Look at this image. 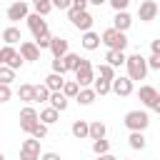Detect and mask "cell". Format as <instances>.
Here are the masks:
<instances>
[{"mask_svg": "<svg viewBox=\"0 0 160 160\" xmlns=\"http://www.w3.org/2000/svg\"><path fill=\"white\" fill-rule=\"evenodd\" d=\"M125 68H128V78L135 82V80H145L148 75V65H145V58L140 52H132L125 58Z\"/></svg>", "mask_w": 160, "mask_h": 160, "instance_id": "cell-1", "label": "cell"}, {"mask_svg": "<svg viewBox=\"0 0 160 160\" xmlns=\"http://www.w3.org/2000/svg\"><path fill=\"white\" fill-rule=\"evenodd\" d=\"M100 42H102L108 50H125V48H128V35L120 32V30H115V28H108V30H102Z\"/></svg>", "mask_w": 160, "mask_h": 160, "instance_id": "cell-2", "label": "cell"}, {"mask_svg": "<svg viewBox=\"0 0 160 160\" xmlns=\"http://www.w3.org/2000/svg\"><path fill=\"white\" fill-rule=\"evenodd\" d=\"M72 72H75V82L80 88H90L92 80H95V70H92V62L88 58H80V62H78V68Z\"/></svg>", "mask_w": 160, "mask_h": 160, "instance_id": "cell-3", "label": "cell"}, {"mask_svg": "<svg viewBox=\"0 0 160 160\" xmlns=\"http://www.w3.org/2000/svg\"><path fill=\"white\" fill-rule=\"evenodd\" d=\"M68 20H70L72 28H78L80 32L92 30V22H95V18H92L88 10H75V8H68Z\"/></svg>", "mask_w": 160, "mask_h": 160, "instance_id": "cell-4", "label": "cell"}, {"mask_svg": "<svg viewBox=\"0 0 160 160\" xmlns=\"http://www.w3.org/2000/svg\"><path fill=\"white\" fill-rule=\"evenodd\" d=\"M125 128L128 130H140V132H145L148 130V125H150V115L145 112V110H130V112H125Z\"/></svg>", "mask_w": 160, "mask_h": 160, "instance_id": "cell-5", "label": "cell"}, {"mask_svg": "<svg viewBox=\"0 0 160 160\" xmlns=\"http://www.w3.org/2000/svg\"><path fill=\"white\" fill-rule=\"evenodd\" d=\"M138 98H140V102H142L145 108L160 112V92H158V88H152V85H140Z\"/></svg>", "mask_w": 160, "mask_h": 160, "instance_id": "cell-6", "label": "cell"}, {"mask_svg": "<svg viewBox=\"0 0 160 160\" xmlns=\"http://www.w3.org/2000/svg\"><path fill=\"white\" fill-rule=\"evenodd\" d=\"M25 22H28V28H30V32H32V38H35V40H38V38H42V35H50L48 20H45L42 15L32 12V15H28V18H25Z\"/></svg>", "mask_w": 160, "mask_h": 160, "instance_id": "cell-7", "label": "cell"}, {"mask_svg": "<svg viewBox=\"0 0 160 160\" xmlns=\"http://www.w3.org/2000/svg\"><path fill=\"white\" fill-rule=\"evenodd\" d=\"M0 62L8 65V68H12V70H20L25 60L20 58V52H18L12 45H2V48H0Z\"/></svg>", "mask_w": 160, "mask_h": 160, "instance_id": "cell-8", "label": "cell"}, {"mask_svg": "<svg viewBox=\"0 0 160 160\" xmlns=\"http://www.w3.org/2000/svg\"><path fill=\"white\" fill-rule=\"evenodd\" d=\"M40 140L38 138H28V140H22L20 142V160H40Z\"/></svg>", "mask_w": 160, "mask_h": 160, "instance_id": "cell-9", "label": "cell"}, {"mask_svg": "<svg viewBox=\"0 0 160 160\" xmlns=\"http://www.w3.org/2000/svg\"><path fill=\"white\" fill-rule=\"evenodd\" d=\"M110 92H115L118 98H130L132 95V80L128 78V75H115L112 80H110Z\"/></svg>", "mask_w": 160, "mask_h": 160, "instance_id": "cell-10", "label": "cell"}, {"mask_svg": "<svg viewBox=\"0 0 160 160\" xmlns=\"http://www.w3.org/2000/svg\"><path fill=\"white\" fill-rule=\"evenodd\" d=\"M35 125H38V110H35L32 105H25V108L20 110V130L30 135V130H32Z\"/></svg>", "mask_w": 160, "mask_h": 160, "instance_id": "cell-11", "label": "cell"}, {"mask_svg": "<svg viewBox=\"0 0 160 160\" xmlns=\"http://www.w3.org/2000/svg\"><path fill=\"white\" fill-rule=\"evenodd\" d=\"M158 12H160V8H158L155 0H142L140 8H138V18H140L142 22H152V20L158 18Z\"/></svg>", "mask_w": 160, "mask_h": 160, "instance_id": "cell-12", "label": "cell"}, {"mask_svg": "<svg viewBox=\"0 0 160 160\" xmlns=\"http://www.w3.org/2000/svg\"><path fill=\"white\" fill-rule=\"evenodd\" d=\"M8 20H12V22H20V20H25L28 15H30V8H28V2H22V0H15V2H10V8H8Z\"/></svg>", "mask_w": 160, "mask_h": 160, "instance_id": "cell-13", "label": "cell"}, {"mask_svg": "<svg viewBox=\"0 0 160 160\" xmlns=\"http://www.w3.org/2000/svg\"><path fill=\"white\" fill-rule=\"evenodd\" d=\"M18 52H20V58H22L25 62H38V60H40V50H38V45H35L32 40H22Z\"/></svg>", "mask_w": 160, "mask_h": 160, "instance_id": "cell-14", "label": "cell"}, {"mask_svg": "<svg viewBox=\"0 0 160 160\" xmlns=\"http://www.w3.org/2000/svg\"><path fill=\"white\" fill-rule=\"evenodd\" d=\"M130 25H132V15H130L128 10H118V12H115V18H112V28H115V30H120V32H128V30H130Z\"/></svg>", "mask_w": 160, "mask_h": 160, "instance_id": "cell-15", "label": "cell"}, {"mask_svg": "<svg viewBox=\"0 0 160 160\" xmlns=\"http://www.w3.org/2000/svg\"><path fill=\"white\" fill-rule=\"evenodd\" d=\"M80 45H82L85 50H98V48H100V35L92 32V30H85L82 38H80Z\"/></svg>", "mask_w": 160, "mask_h": 160, "instance_id": "cell-16", "label": "cell"}, {"mask_svg": "<svg viewBox=\"0 0 160 160\" xmlns=\"http://www.w3.org/2000/svg\"><path fill=\"white\" fill-rule=\"evenodd\" d=\"M48 50L52 52V58H62L70 48H68V40L65 38H50V48Z\"/></svg>", "mask_w": 160, "mask_h": 160, "instance_id": "cell-17", "label": "cell"}, {"mask_svg": "<svg viewBox=\"0 0 160 160\" xmlns=\"http://www.w3.org/2000/svg\"><path fill=\"white\" fill-rule=\"evenodd\" d=\"M125 50H108L105 52V62L110 65V68H122L125 65Z\"/></svg>", "mask_w": 160, "mask_h": 160, "instance_id": "cell-18", "label": "cell"}, {"mask_svg": "<svg viewBox=\"0 0 160 160\" xmlns=\"http://www.w3.org/2000/svg\"><path fill=\"white\" fill-rule=\"evenodd\" d=\"M48 102H50V108H55L58 112L68 110V105H70V102H68V98H65L60 90H52V92H50V98H48Z\"/></svg>", "mask_w": 160, "mask_h": 160, "instance_id": "cell-19", "label": "cell"}, {"mask_svg": "<svg viewBox=\"0 0 160 160\" xmlns=\"http://www.w3.org/2000/svg\"><path fill=\"white\" fill-rule=\"evenodd\" d=\"M105 135H108L105 122H100V120L88 122V138H90V140H100V138H105Z\"/></svg>", "mask_w": 160, "mask_h": 160, "instance_id": "cell-20", "label": "cell"}, {"mask_svg": "<svg viewBox=\"0 0 160 160\" xmlns=\"http://www.w3.org/2000/svg\"><path fill=\"white\" fill-rule=\"evenodd\" d=\"M128 145H130L132 150H145V145H148L145 132H140V130H130V135H128Z\"/></svg>", "mask_w": 160, "mask_h": 160, "instance_id": "cell-21", "label": "cell"}, {"mask_svg": "<svg viewBox=\"0 0 160 160\" xmlns=\"http://www.w3.org/2000/svg\"><path fill=\"white\" fill-rule=\"evenodd\" d=\"M20 40H22L20 28L10 25V28H5V30H2V42H5V45H15V42H20Z\"/></svg>", "mask_w": 160, "mask_h": 160, "instance_id": "cell-22", "label": "cell"}, {"mask_svg": "<svg viewBox=\"0 0 160 160\" xmlns=\"http://www.w3.org/2000/svg\"><path fill=\"white\" fill-rule=\"evenodd\" d=\"M95 98H98V95H95V90H92V88H80V90H78V95H75V100H78L80 105H92V102H95Z\"/></svg>", "mask_w": 160, "mask_h": 160, "instance_id": "cell-23", "label": "cell"}, {"mask_svg": "<svg viewBox=\"0 0 160 160\" xmlns=\"http://www.w3.org/2000/svg\"><path fill=\"white\" fill-rule=\"evenodd\" d=\"M58 118H60V112H58L55 108H42V110L38 112V120H40V122H45V125L58 122Z\"/></svg>", "mask_w": 160, "mask_h": 160, "instance_id": "cell-24", "label": "cell"}, {"mask_svg": "<svg viewBox=\"0 0 160 160\" xmlns=\"http://www.w3.org/2000/svg\"><path fill=\"white\" fill-rule=\"evenodd\" d=\"M70 132H72L75 140H85L88 138V120H75L70 125Z\"/></svg>", "mask_w": 160, "mask_h": 160, "instance_id": "cell-25", "label": "cell"}, {"mask_svg": "<svg viewBox=\"0 0 160 160\" xmlns=\"http://www.w3.org/2000/svg\"><path fill=\"white\" fill-rule=\"evenodd\" d=\"M62 82H65V80H62V75H60V72H50V75L45 78V82H42V85L52 92V90H60V88H62Z\"/></svg>", "mask_w": 160, "mask_h": 160, "instance_id": "cell-26", "label": "cell"}, {"mask_svg": "<svg viewBox=\"0 0 160 160\" xmlns=\"http://www.w3.org/2000/svg\"><path fill=\"white\" fill-rule=\"evenodd\" d=\"M78 62H80V55H78V52H70V50H68V52L62 55V65H65V72H72V70L78 68Z\"/></svg>", "mask_w": 160, "mask_h": 160, "instance_id": "cell-27", "label": "cell"}, {"mask_svg": "<svg viewBox=\"0 0 160 160\" xmlns=\"http://www.w3.org/2000/svg\"><path fill=\"white\" fill-rule=\"evenodd\" d=\"M92 70H95V75H98L100 80H112V78H115V68H110L108 62H100V65L92 68Z\"/></svg>", "mask_w": 160, "mask_h": 160, "instance_id": "cell-28", "label": "cell"}, {"mask_svg": "<svg viewBox=\"0 0 160 160\" xmlns=\"http://www.w3.org/2000/svg\"><path fill=\"white\" fill-rule=\"evenodd\" d=\"M50 90L45 85H32V102H48Z\"/></svg>", "mask_w": 160, "mask_h": 160, "instance_id": "cell-29", "label": "cell"}, {"mask_svg": "<svg viewBox=\"0 0 160 160\" xmlns=\"http://www.w3.org/2000/svg\"><path fill=\"white\" fill-rule=\"evenodd\" d=\"M78 90H80V85H78L75 80H65V82H62V88H60V92H62L68 100H70V98H75V95H78Z\"/></svg>", "mask_w": 160, "mask_h": 160, "instance_id": "cell-30", "label": "cell"}, {"mask_svg": "<svg viewBox=\"0 0 160 160\" xmlns=\"http://www.w3.org/2000/svg\"><path fill=\"white\" fill-rule=\"evenodd\" d=\"M30 2H32L35 12H38V15H42V18H45V15H50V10H52V2H50V0H30Z\"/></svg>", "mask_w": 160, "mask_h": 160, "instance_id": "cell-31", "label": "cell"}, {"mask_svg": "<svg viewBox=\"0 0 160 160\" xmlns=\"http://www.w3.org/2000/svg\"><path fill=\"white\" fill-rule=\"evenodd\" d=\"M18 98H20L25 105H32V85H30V82L20 85V90H18Z\"/></svg>", "mask_w": 160, "mask_h": 160, "instance_id": "cell-32", "label": "cell"}, {"mask_svg": "<svg viewBox=\"0 0 160 160\" xmlns=\"http://www.w3.org/2000/svg\"><path fill=\"white\" fill-rule=\"evenodd\" d=\"M92 90H95V95H108V92H110V80L95 78V80H92Z\"/></svg>", "mask_w": 160, "mask_h": 160, "instance_id": "cell-33", "label": "cell"}, {"mask_svg": "<svg viewBox=\"0 0 160 160\" xmlns=\"http://www.w3.org/2000/svg\"><path fill=\"white\" fill-rule=\"evenodd\" d=\"M12 80H15V70L8 68V65H0V82L2 85H10Z\"/></svg>", "mask_w": 160, "mask_h": 160, "instance_id": "cell-34", "label": "cell"}, {"mask_svg": "<svg viewBox=\"0 0 160 160\" xmlns=\"http://www.w3.org/2000/svg\"><path fill=\"white\" fill-rule=\"evenodd\" d=\"M92 152H95V155L110 152V142H108L105 138H100V140H92Z\"/></svg>", "mask_w": 160, "mask_h": 160, "instance_id": "cell-35", "label": "cell"}, {"mask_svg": "<svg viewBox=\"0 0 160 160\" xmlns=\"http://www.w3.org/2000/svg\"><path fill=\"white\" fill-rule=\"evenodd\" d=\"M30 135H32V138H38V140H42V138H45V135H48V125H45V122H40V120H38V125H35V128H32V130H30Z\"/></svg>", "mask_w": 160, "mask_h": 160, "instance_id": "cell-36", "label": "cell"}, {"mask_svg": "<svg viewBox=\"0 0 160 160\" xmlns=\"http://www.w3.org/2000/svg\"><path fill=\"white\" fill-rule=\"evenodd\" d=\"M145 65H148V70H160V55H150V58H145Z\"/></svg>", "mask_w": 160, "mask_h": 160, "instance_id": "cell-37", "label": "cell"}, {"mask_svg": "<svg viewBox=\"0 0 160 160\" xmlns=\"http://www.w3.org/2000/svg\"><path fill=\"white\" fill-rule=\"evenodd\" d=\"M108 5L118 12V10H128V5H130V0H108Z\"/></svg>", "mask_w": 160, "mask_h": 160, "instance_id": "cell-38", "label": "cell"}, {"mask_svg": "<svg viewBox=\"0 0 160 160\" xmlns=\"http://www.w3.org/2000/svg\"><path fill=\"white\" fill-rule=\"evenodd\" d=\"M50 38H52V35H42V38H38V40H32V42L38 45V50H48V48H50Z\"/></svg>", "mask_w": 160, "mask_h": 160, "instance_id": "cell-39", "label": "cell"}, {"mask_svg": "<svg viewBox=\"0 0 160 160\" xmlns=\"http://www.w3.org/2000/svg\"><path fill=\"white\" fill-rule=\"evenodd\" d=\"M50 68H52V72H60V75H65V65H62V58H52Z\"/></svg>", "mask_w": 160, "mask_h": 160, "instance_id": "cell-40", "label": "cell"}, {"mask_svg": "<svg viewBox=\"0 0 160 160\" xmlns=\"http://www.w3.org/2000/svg\"><path fill=\"white\" fill-rule=\"evenodd\" d=\"M12 98V90H10V85H2L0 82V102H8Z\"/></svg>", "mask_w": 160, "mask_h": 160, "instance_id": "cell-41", "label": "cell"}, {"mask_svg": "<svg viewBox=\"0 0 160 160\" xmlns=\"http://www.w3.org/2000/svg\"><path fill=\"white\" fill-rule=\"evenodd\" d=\"M40 160H62V158H60V152L48 150V152H40Z\"/></svg>", "mask_w": 160, "mask_h": 160, "instance_id": "cell-42", "label": "cell"}, {"mask_svg": "<svg viewBox=\"0 0 160 160\" xmlns=\"http://www.w3.org/2000/svg\"><path fill=\"white\" fill-rule=\"evenodd\" d=\"M50 2H52V8H60V10H68L72 0H50Z\"/></svg>", "mask_w": 160, "mask_h": 160, "instance_id": "cell-43", "label": "cell"}, {"mask_svg": "<svg viewBox=\"0 0 160 160\" xmlns=\"http://www.w3.org/2000/svg\"><path fill=\"white\" fill-rule=\"evenodd\" d=\"M70 8H75V10H88V0H72Z\"/></svg>", "mask_w": 160, "mask_h": 160, "instance_id": "cell-44", "label": "cell"}, {"mask_svg": "<svg viewBox=\"0 0 160 160\" xmlns=\"http://www.w3.org/2000/svg\"><path fill=\"white\" fill-rule=\"evenodd\" d=\"M150 50H152V55H160V40H152L150 42Z\"/></svg>", "mask_w": 160, "mask_h": 160, "instance_id": "cell-45", "label": "cell"}, {"mask_svg": "<svg viewBox=\"0 0 160 160\" xmlns=\"http://www.w3.org/2000/svg\"><path fill=\"white\" fill-rule=\"evenodd\" d=\"M95 160H118V158H115V155H110V152H102V155H98Z\"/></svg>", "mask_w": 160, "mask_h": 160, "instance_id": "cell-46", "label": "cell"}, {"mask_svg": "<svg viewBox=\"0 0 160 160\" xmlns=\"http://www.w3.org/2000/svg\"><path fill=\"white\" fill-rule=\"evenodd\" d=\"M105 2H108V0H88V5H98V8L105 5Z\"/></svg>", "mask_w": 160, "mask_h": 160, "instance_id": "cell-47", "label": "cell"}, {"mask_svg": "<svg viewBox=\"0 0 160 160\" xmlns=\"http://www.w3.org/2000/svg\"><path fill=\"white\" fill-rule=\"evenodd\" d=\"M0 160H5V155H2V152H0Z\"/></svg>", "mask_w": 160, "mask_h": 160, "instance_id": "cell-48", "label": "cell"}, {"mask_svg": "<svg viewBox=\"0 0 160 160\" xmlns=\"http://www.w3.org/2000/svg\"><path fill=\"white\" fill-rule=\"evenodd\" d=\"M0 65H2V62H0Z\"/></svg>", "mask_w": 160, "mask_h": 160, "instance_id": "cell-49", "label": "cell"}, {"mask_svg": "<svg viewBox=\"0 0 160 160\" xmlns=\"http://www.w3.org/2000/svg\"><path fill=\"white\" fill-rule=\"evenodd\" d=\"M120 160H122V158H120Z\"/></svg>", "mask_w": 160, "mask_h": 160, "instance_id": "cell-50", "label": "cell"}]
</instances>
